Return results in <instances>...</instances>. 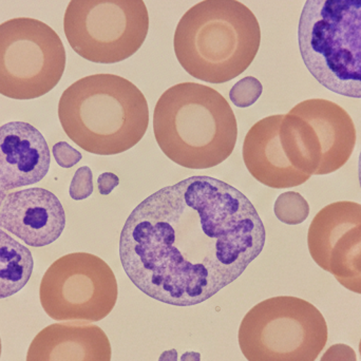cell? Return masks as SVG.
<instances>
[{
  "label": "cell",
  "mask_w": 361,
  "mask_h": 361,
  "mask_svg": "<svg viewBox=\"0 0 361 361\" xmlns=\"http://www.w3.org/2000/svg\"><path fill=\"white\" fill-rule=\"evenodd\" d=\"M360 356H361V339H360Z\"/></svg>",
  "instance_id": "obj_28"
},
{
  "label": "cell",
  "mask_w": 361,
  "mask_h": 361,
  "mask_svg": "<svg viewBox=\"0 0 361 361\" xmlns=\"http://www.w3.org/2000/svg\"><path fill=\"white\" fill-rule=\"evenodd\" d=\"M199 353H195V352H187L184 355L180 357V361H200Z\"/></svg>",
  "instance_id": "obj_24"
},
{
  "label": "cell",
  "mask_w": 361,
  "mask_h": 361,
  "mask_svg": "<svg viewBox=\"0 0 361 361\" xmlns=\"http://www.w3.org/2000/svg\"><path fill=\"white\" fill-rule=\"evenodd\" d=\"M66 50L59 34L29 17L0 25V94L27 101L38 99L61 82Z\"/></svg>",
  "instance_id": "obj_8"
},
{
  "label": "cell",
  "mask_w": 361,
  "mask_h": 361,
  "mask_svg": "<svg viewBox=\"0 0 361 361\" xmlns=\"http://www.w3.org/2000/svg\"><path fill=\"white\" fill-rule=\"evenodd\" d=\"M328 324L309 301L267 299L246 313L238 341L248 361H315L328 341Z\"/></svg>",
  "instance_id": "obj_6"
},
{
  "label": "cell",
  "mask_w": 361,
  "mask_h": 361,
  "mask_svg": "<svg viewBox=\"0 0 361 361\" xmlns=\"http://www.w3.org/2000/svg\"><path fill=\"white\" fill-rule=\"evenodd\" d=\"M320 361H357V356L350 345L337 343L326 350Z\"/></svg>",
  "instance_id": "obj_21"
},
{
  "label": "cell",
  "mask_w": 361,
  "mask_h": 361,
  "mask_svg": "<svg viewBox=\"0 0 361 361\" xmlns=\"http://www.w3.org/2000/svg\"><path fill=\"white\" fill-rule=\"evenodd\" d=\"M66 135L85 152L114 156L135 147L149 126L147 99L114 74H94L68 87L59 103Z\"/></svg>",
  "instance_id": "obj_2"
},
{
  "label": "cell",
  "mask_w": 361,
  "mask_h": 361,
  "mask_svg": "<svg viewBox=\"0 0 361 361\" xmlns=\"http://www.w3.org/2000/svg\"><path fill=\"white\" fill-rule=\"evenodd\" d=\"M120 184L118 176L112 173H104L97 179V186L102 195H108Z\"/></svg>",
  "instance_id": "obj_22"
},
{
  "label": "cell",
  "mask_w": 361,
  "mask_h": 361,
  "mask_svg": "<svg viewBox=\"0 0 361 361\" xmlns=\"http://www.w3.org/2000/svg\"><path fill=\"white\" fill-rule=\"evenodd\" d=\"M148 30L144 0H71L63 16L68 42L91 63L130 59L143 46Z\"/></svg>",
  "instance_id": "obj_7"
},
{
  "label": "cell",
  "mask_w": 361,
  "mask_h": 361,
  "mask_svg": "<svg viewBox=\"0 0 361 361\" xmlns=\"http://www.w3.org/2000/svg\"><path fill=\"white\" fill-rule=\"evenodd\" d=\"M0 227L32 247L59 240L66 227V214L59 197L44 188L8 193L0 209Z\"/></svg>",
  "instance_id": "obj_11"
},
{
  "label": "cell",
  "mask_w": 361,
  "mask_h": 361,
  "mask_svg": "<svg viewBox=\"0 0 361 361\" xmlns=\"http://www.w3.org/2000/svg\"><path fill=\"white\" fill-rule=\"evenodd\" d=\"M274 212L278 220L284 224L298 225L309 218L310 206L300 193L288 191L277 197Z\"/></svg>",
  "instance_id": "obj_17"
},
{
  "label": "cell",
  "mask_w": 361,
  "mask_h": 361,
  "mask_svg": "<svg viewBox=\"0 0 361 361\" xmlns=\"http://www.w3.org/2000/svg\"><path fill=\"white\" fill-rule=\"evenodd\" d=\"M298 42L305 67L320 85L361 99V0H307Z\"/></svg>",
  "instance_id": "obj_5"
},
{
  "label": "cell",
  "mask_w": 361,
  "mask_h": 361,
  "mask_svg": "<svg viewBox=\"0 0 361 361\" xmlns=\"http://www.w3.org/2000/svg\"><path fill=\"white\" fill-rule=\"evenodd\" d=\"M157 143L169 160L189 169H208L229 158L238 139L235 114L224 97L197 82L167 89L154 114Z\"/></svg>",
  "instance_id": "obj_3"
},
{
  "label": "cell",
  "mask_w": 361,
  "mask_h": 361,
  "mask_svg": "<svg viewBox=\"0 0 361 361\" xmlns=\"http://www.w3.org/2000/svg\"><path fill=\"white\" fill-rule=\"evenodd\" d=\"M50 164L48 143L33 125L8 122L0 127V184L6 190L40 182Z\"/></svg>",
  "instance_id": "obj_12"
},
{
  "label": "cell",
  "mask_w": 361,
  "mask_h": 361,
  "mask_svg": "<svg viewBox=\"0 0 361 361\" xmlns=\"http://www.w3.org/2000/svg\"><path fill=\"white\" fill-rule=\"evenodd\" d=\"M358 177H360V184L361 188V152L360 156V163H358Z\"/></svg>",
  "instance_id": "obj_26"
},
{
  "label": "cell",
  "mask_w": 361,
  "mask_h": 361,
  "mask_svg": "<svg viewBox=\"0 0 361 361\" xmlns=\"http://www.w3.org/2000/svg\"><path fill=\"white\" fill-rule=\"evenodd\" d=\"M261 44L258 19L238 0H203L178 23L173 48L192 78L224 84L248 69Z\"/></svg>",
  "instance_id": "obj_4"
},
{
  "label": "cell",
  "mask_w": 361,
  "mask_h": 361,
  "mask_svg": "<svg viewBox=\"0 0 361 361\" xmlns=\"http://www.w3.org/2000/svg\"><path fill=\"white\" fill-rule=\"evenodd\" d=\"M159 361H178V353L175 349L164 352Z\"/></svg>",
  "instance_id": "obj_23"
},
{
  "label": "cell",
  "mask_w": 361,
  "mask_h": 361,
  "mask_svg": "<svg viewBox=\"0 0 361 361\" xmlns=\"http://www.w3.org/2000/svg\"><path fill=\"white\" fill-rule=\"evenodd\" d=\"M53 157L59 166L71 169L82 159V154L72 147L67 142H59L52 148Z\"/></svg>",
  "instance_id": "obj_20"
},
{
  "label": "cell",
  "mask_w": 361,
  "mask_h": 361,
  "mask_svg": "<svg viewBox=\"0 0 361 361\" xmlns=\"http://www.w3.org/2000/svg\"><path fill=\"white\" fill-rule=\"evenodd\" d=\"M264 224L239 189L195 176L139 204L120 239L123 269L144 294L192 307L238 279L262 252Z\"/></svg>",
  "instance_id": "obj_1"
},
{
  "label": "cell",
  "mask_w": 361,
  "mask_h": 361,
  "mask_svg": "<svg viewBox=\"0 0 361 361\" xmlns=\"http://www.w3.org/2000/svg\"><path fill=\"white\" fill-rule=\"evenodd\" d=\"M109 338L99 326L80 322L53 324L40 331L27 361H111Z\"/></svg>",
  "instance_id": "obj_15"
},
{
  "label": "cell",
  "mask_w": 361,
  "mask_h": 361,
  "mask_svg": "<svg viewBox=\"0 0 361 361\" xmlns=\"http://www.w3.org/2000/svg\"><path fill=\"white\" fill-rule=\"evenodd\" d=\"M0 357H1V338H0Z\"/></svg>",
  "instance_id": "obj_27"
},
{
  "label": "cell",
  "mask_w": 361,
  "mask_h": 361,
  "mask_svg": "<svg viewBox=\"0 0 361 361\" xmlns=\"http://www.w3.org/2000/svg\"><path fill=\"white\" fill-rule=\"evenodd\" d=\"M262 91L263 87L260 80L252 76H246L233 85L229 92V99L237 107L248 108L258 101Z\"/></svg>",
  "instance_id": "obj_18"
},
{
  "label": "cell",
  "mask_w": 361,
  "mask_h": 361,
  "mask_svg": "<svg viewBox=\"0 0 361 361\" xmlns=\"http://www.w3.org/2000/svg\"><path fill=\"white\" fill-rule=\"evenodd\" d=\"M33 269L31 250L0 229V299L20 292L29 282Z\"/></svg>",
  "instance_id": "obj_16"
},
{
  "label": "cell",
  "mask_w": 361,
  "mask_h": 361,
  "mask_svg": "<svg viewBox=\"0 0 361 361\" xmlns=\"http://www.w3.org/2000/svg\"><path fill=\"white\" fill-rule=\"evenodd\" d=\"M93 192V175L88 166L78 169L74 173L70 184V197L75 201H82L90 197Z\"/></svg>",
  "instance_id": "obj_19"
},
{
  "label": "cell",
  "mask_w": 361,
  "mask_h": 361,
  "mask_svg": "<svg viewBox=\"0 0 361 361\" xmlns=\"http://www.w3.org/2000/svg\"><path fill=\"white\" fill-rule=\"evenodd\" d=\"M118 296L111 267L89 252H72L57 259L40 282L42 309L57 322H101L111 313Z\"/></svg>",
  "instance_id": "obj_9"
},
{
  "label": "cell",
  "mask_w": 361,
  "mask_h": 361,
  "mask_svg": "<svg viewBox=\"0 0 361 361\" xmlns=\"http://www.w3.org/2000/svg\"><path fill=\"white\" fill-rule=\"evenodd\" d=\"M6 197V190L2 187V185L0 184V209H1L2 204H4V200Z\"/></svg>",
  "instance_id": "obj_25"
},
{
  "label": "cell",
  "mask_w": 361,
  "mask_h": 361,
  "mask_svg": "<svg viewBox=\"0 0 361 361\" xmlns=\"http://www.w3.org/2000/svg\"><path fill=\"white\" fill-rule=\"evenodd\" d=\"M283 114L267 116L248 130L243 143V161L248 173L271 188H292L310 179L293 166L280 139Z\"/></svg>",
  "instance_id": "obj_14"
},
{
  "label": "cell",
  "mask_w": 361,
  "mask_h": 361,
  "mask_svg": "<svg viewBox=\"0 0 361 361\" xmlns=\"http://www.w3.org/2000/svg\"><path fill=\"white\" fill-rule=\"evenodd\" d=\"M313 260L351 292L361 295V205L336 202L320 210L310 225Z\"/></svg>",
  "instance_id": "obj_10"
},
{
  "label": "cell",
  "mask_w": 361,
  "mask_h": 361,
  "mask_svg": "<svg viewBox=\"0 0 361 361\" xmlns=\"http://www.w3.org/2000/svg\"><path fill=\"white\" fill-rule=\"evenodd\" d=\"M307 122L311 137L322 154L319 176L341 169L351 158L356 143L353 120L337 104L326 99H307L292 109Z\"/></svg>",
  "instance_id": "obj_13"
}]
</instances>
